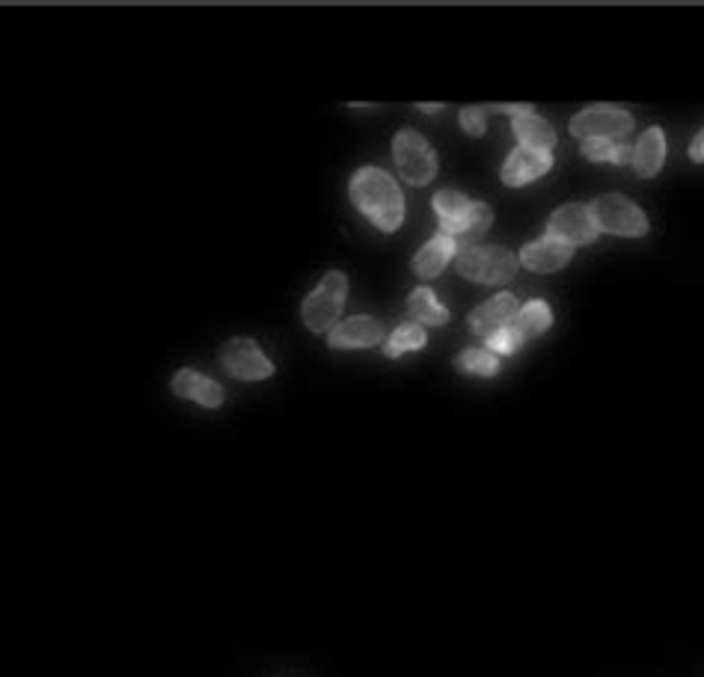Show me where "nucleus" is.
Segmentation results:
<instances>
[{"label": "nucleus", "mask_w": 704, "mask_h": 677, "mask_svg": "<svg viewBox=\"0 0 704 677\" xmlns=\"http://www.w3.org/2000/svg\"><path fill=\"white\" fill-rule=\"evenodd\" d=\"M547 235L559 239L561 244L568 247H580V244H591L598 239V220L591 214V205H580V202H571V205H561L550 214V223H547Z\"/></svg>", "instance_id": "obj_9"}, {"label": "nucleus", "mask_w": 704, "mask_h": 677, "mask_svg": "<svg viewBox=\"0 0 704 677\" xmlns=\"http://www.w3.org/2000/svg\"><path fill=\"white\" fill-rule=\"evenodd\" d=\"M458 123H461L464 134H470V137H482L487 123L485 107H464V110L458 114Z\"/></svg>", "instance_id": "obj_23"}, {"label": "nucleus", "mask_w": 704, "mask_h": 677, "mask_svg": "<svg viewBox=\"0 0 704 677\" xmlns=\"http://www.w3.org/2000/svg\"><path fill=\"white\" fill-rule=\"evenodd\" d=\"M434 211L440 218V235H449V239H476L494 223L491 205L470 200L452 188L434 193Z\"/></svg>", "instance_id": "obj_2"}, {"label": "nucleus", "mask_w": 704, "mask_h": 677, "mask_svg": "<svg viewBox=\"0 0 704 677\" xmlns=\"http://www.w3.org/2000/svg\"><path fill=\"white\" fill-rule=\"evenodd\" d=\"M553 167V155L550 152H542V149H526V146H517L508 158H505L503 170V182L508 188H524V184L535 182V179H542L547 176Z\"/></svg>", "instance_id": "obj_11"}, {"label": "nucleus", "mask_w": 704, "mask_h": 677, "mask_svg": "<svg viewBox=\"0 0 704 677\" xmlns=\"http://www.w3.org/2000/svg\"><path fill=\"white\" fill-rule=\"evenodd\" d=\"M574 258V247L561 244L559 239L553 235H544L538 241H529L524 250H521V265L535 271V274H553V271H561Z\"/></svg>", "instance_id": "obj_12"}, {"label": "nucleus", "mask_w": 704, "mask_h": 677, "mask_svg": "<svg viewBox=\"0 0 704 677\" xmlns=\"http://www.w3.org/2000/svg\"><path fill=\"white\" fill-rule=\"evenodd\" d=\"M220 363L232 378L239 381H265L274 374V363L267 360L262 348H259L253 339L248 336H239V339H229L220 351Z\"/></svg>", "instance_id": "obj_8"}, {"label": "nucleus", "mask_w": 704, "mask_h": 677, "mask_svg": "<svg viewBox=\"0 0 704 677\" xmlns=\"http://www.w3.org/2000/svg\"><path fill=\"white\" fill-rule=\"evenodd\" d=\"M458 256L455 250V239H449V235H438V239H431L425 247L419 250L410 267H413V274L417 277H438L440 271Z\"/></svg>", "instance_id": "obj_16"}, {"label": "nucleus", "mask_w": 704, "mask_h": 677, "mask_svg": "<svg viewBox=\"0 0 704 677\" xmlns=\"http://www.w3.org/2000/svg\"><path fill=\"white\" fill-rule=\"evenodd\" d=\"M514 134H517V140L521 146L526 149H542V152H550L553 146H556V131H553V125L538 114H521L514 116Z\"/></svg>", "instance_id": "obj_17"}, {"label": "nucleus", "mask_w": 704, "mask_h": 677, "mask_svg": "<svg viewBox=\"0 0 704 677\" xmlns=\"http://www.w3.org/2000/svg\"><path fill=\"white\" fill-rule=\"evenodd\" d=\"M591 214L598 220V230L621 239H642L648 232L645 211L637 202L621 197V193H603L591 202Z\"/></svg>", "instance_id": "obj_6"}, {"label": "nucleus", "mask_w": 704, "mask_h": 677, "mask_svg": "<svg viewBox=\"0 0 704 677\" xmlns=\"http://www.w3.org/2000/svg\"><path fill=\"white\" fill-rule=\"evenodd\" d=\"M383 342V325L371 315H354L343 325H336L327 334V345L334 351H360V348H371V345Z\"/></svg>", "instance_id": "obj_10"}, {"label": "nucleus", "mask_w": 704, "mask_h": 677, "mask_svg": "<svg viewBox=\"0 0 704 677\" xmlns=\"http://www.w3.org/2000/svg\"><path fill=\"white\" fill-rule=\"evenodd\" d=\"M494 110H500V114L521 116V114H529L533 107H529V105H500V107H494Z\"/></svg>", "instance_id": "obj_27"}, {"label": "nucleus", "mask_w": 704, "mask_h": 677, "mask_svg": "<svg viewBox=\"0 0 704 677\" xmlns=\"http://www.w3.org/2000/svg\"><path fill=\"white\" fill-rule=\"evenodd\" d=\"M487 348H491V353H503V357H508V353H517L521 348H524V339L521 336L514 334L512 325H505L503 330H496V334L487 336Z\"/></svg>", "instance_id": "obj_22"}, {"label": "nucleus", "mask_w": 704, "mask_h": 677, "mask_svg": "<svg viewBox=\"0 0 704 677\" xmlns=\"http://www.w3.org/2000/svg\"><path fill=\"white\" fill-rule=\"evenodd\" d=\"M429 342V336H425V327L417 325V321H410V325H401L396 327V334L383 342V357H404L410 351H419V348H425Z\"/></svg>", "instance_id": "obj_20"}, {"label": "nucleus", "mask_w": 704, "mask_h": 677, "mask_svg": "<svg viewBox=\"0 0 704 677\" xmlns=\"http://www.w3.org/2000/svg\"><path fill=\"white\" fill-rule=\"evenodd\" d=\"M553 325V309L544 300H529V304H524L521 309H517V315L512 318V330L524 342H529V339H538L542 334H547Z\"/></svg>", "instance_id": "obj_18"}, {"label": "nucleus", "mask_w": 704, "mask_h": 677, "mask_svg": "<svg viewBox=\"0 0 704 677\" xmlns=\"http://www.w3.org/2000/svg\"><path fill=\"white\" fill-rule=\"evenodd\" d=\"M609 163H616V167H628V163H633V149H630L628 144H616V152H612V161Z\"/></svg>", "instance_id": "obj_25"}, {"label": "nucleus", "mask_w": 704, "mask_h": 677, "mask_svg": "<svg viewBox=\"0 0 704 677\" xmlns=\"http://www.w3.org/2000/svg\"><path fill=\"white\" fill-rule=\"evenodd\" d=\"M455 369L464 374H476V378H494L500 372V357L485 348H470L455 357Z\"/></svg>", "instance_id": "obj_21"}, {"label": "nucleus", "mask_w": 704, "mask_h": 677, "mask_svg": "<svg viewBox=\"0 0 704 677\" xmlns=\"http://www.w3.org/2000/svg\"><path fill=\"white\" fill-rule=\"evenodd\" d=\"M580 152L586 161H612L616 144H612V140H580Z\"/></svg>", "instance_id": "obj_24"}, {"label": "nucleus", "mask_w": 704, "mask_h": 677, "mask_svg": "<svg viewBox=\"0 0 704 677\" xmlns=\"http://www.w3.org/2000/svg\"><path fill=\"white\" fill-rule=\"evenodd\" d=\"M517 297L514 295H496L491 297V300H485V304H479L473 313H470V318H466V325H470V330L476 336H491L496 334V330H503L508 321H512L514 315H517Z\"/></svg>", "instance_id": "obj_13"}, {"label": "nucleus", "mask_w": 704, "mask_h": 677, "mask_svg": "<svg viewBox=\"0 0 704 677\" xmlns=\"http://www.w3.org/2000/svg\"><path fill=\"white\" fill-rule=\"evenodd\" d=\"M419 110H425V114H438V110H443V105H419Z\"/></svg>", "instance_id": "obj_28"}, {"label": "nucleus", "mask_w": 704, "mask_h": 677, "mask_svg": "<svg viewBox=\"0 0 704 677\" xmlns=\"http://www.w3.org/2000/svg\"><path fill=\"white\" fill-rule=\"evenodd\" d=\"M351 200L362 218L381 232H396L404 223V193L387 170L362 167L354 172Z\"/></svg>", "instance_id": "obj_1"}, {"label": "nucleus", "mask_w": 704, "mask_h": 677, "mask_svg": "<svg viewBox=\"0 0 704 677\" xmlns=\"http://www.w3.org/2000/svg\"><path fill=\"white\" fill-rule=\"evenodd\" d=\"M170 387L179 399L197 401L202 408H220L223 399H227L223 387L218 381L206 378V374H200L197 369H179V372L172 374Z\"/></svg>", "instance_id": "obj_14"}, {"label": "nucleus", "mask_w": 704, "mask_h": 677, "mask_svg": "<svg viewBox=\"0 0 704 677\" xmlns=\"http://www.w3.org/2000/svg\"><path fill=\"white\" fill-rule=\"evenodd\" d=\"M690 158H693L695 163H704V128L690 140Z\"/></svg>", "instance_id": "obj_26"}, {"label": "nucleus", "mask_w": 704, "mask_h": 677, "mask_svg": "<svg viewBox=\"0 0 704 677\" xmlns=\"http://www.w3.org/2000/svg\"><path fill=\"white\" fill-rule=\"evenodd\" d=\"M521 265V258L503 247H466L455 256L458 274L473 283H485V286H505L514 279V271Z\"/></svg>", "instance_id": "obj_4"}, {"label": "nucleus", "mask_w": 704, "mask_h": 677, "mask_svg": "<svg viewBox=\"0 0 704 677\" xmlns=\"http://www.w3.org/2000/svg\"><path fill=\"white\" fill-rule=\"evenodd\" d=\"M392 161H396V170L404 182L417 184H429L434 179V172H438V155L431 149V144L422 137V134L404 131L396 134V140H392Z\"/></svg>", "instance_id": "obj_5"}, {"label": "nucleus", "mask_w": 704, "mask_h": 677, "mask_svg": "<svg viewBox=\"0 0 704 677\" xmlns=\"http://www.w3.org/2000/svg\"><path fill=\"white\" fill-rule=\"evenodd\" d=\"M663 161H666V134L654 125L639 137L637 149H633V170L642 179H654L656 172L663 170Z\"/></svg>", "instance_id": "obj_15"}, {"label": "nucleus", "mask_w": 704, "mask_h": 677, "mask_svg": "<svg viewBox=\"0 0 704 677\" xmlns=\"http://www.w3.org/2000/svg\"><path fill=\"white\" fill-rule=\"evenodd\" d=\"M408 313L417 325L443 327L449 321V309L438 300V295L431 288H413L408 297Z\"/></svg>", "instance_id": "obj_19"}, {"label": "nucleus", "mask_w": 704, "mask_h": 677, "mask_svg": "<svg viewBox=\"0 0 704 677\" xmlns=\"http://www.w3.org/2000/svg\"><path fill=\"white\" fill-rule=\"evenodd\" d=\"M568 128L577 140H612V144H619L621 137L633 131V116L619 105H591L574 116Z\"/></svg>", "instance_id": "obj_7"}, {"label": "nucleus", "mask_w": 704, "mask_h": 677, "mask_svg": "<svg viewBox=\"0 0 704 677\" xmlns=\"http://www.w3.org/2000/svg\"><path fill=\"white\" fill-rule=\"evenodd\" d=\"M345 297H348V277L343 271H327L322 283L309 292V297L301 306V318L313 334H330L336 327V318L343 315Z\"/></svg>", "instance_id": "obj_3"}]
</instances>
